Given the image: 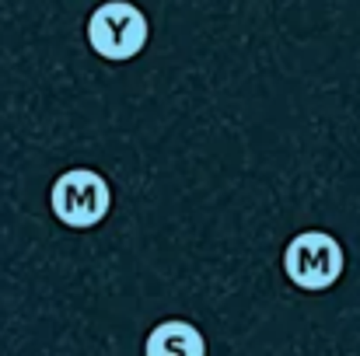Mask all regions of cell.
Instances as JSON below:
<instances>
[{
    "label": "cell",
    "instance_id": "6da1fadb",
    "mask_svg": "<svg viewBox=\"0 0 360 356\" xmlns=\"http://www.w3.org/2000/svg\"><path fill=\"white\" fill-rule=\"evenodd\" d=\"M150 25L147 14L129 0H105L88 18V42L102 60L126 63L147 49Z\"/></svg>",
    "mask_w": 360,
    "mask_h": 356
},
{
    "label": "cell",
    "instance_id": "7a4b0ae2",
    "mask_svg": "<svg viewBox=\"0 0 360 356\" xmlns=\"http://www.w3.org/2000/svg\"><path fill=\"white\" fill-rule=\"evenodd\" d=\"M49 206H53V217L63 228L88 231V228H98L109 217L112 189H109V182L98 171H91V168H70V171H63L53 182Z\"/></svg>",
    "mask_w": 360,
    "mask_h": 356
},
{
    "label": "cell",
    "instance_id": "3957f363",
    "mask_svg": "<svg viewBox=\"0 0 360 356\" xmlns=\"http://www.w3.org/2000/svg\"><path fill=\"white\" fill-rule=\"evenodd\" d=\"M347 265L343 244L326 231H301L283 248V272L297 290H329L340 283Z\"/></svg>",
    "mask_w": 360,
    "mask_h": 356
},
{
    "label": "cell",
    "instance_id": "277c9868",
    "mask_svg": "<svg viewBox=\"0 0 360 356\" xmlns=\"http://www.w3.org/2000/svg\"><path fill=\"white\" fill-rule=\"evenodd\" d=\"M143 356H207V339L196 325L182 318H168L147 332Z\"/></svg>",
    "mask_w": 360,
    "mask_h": 356
}]
</instances>
